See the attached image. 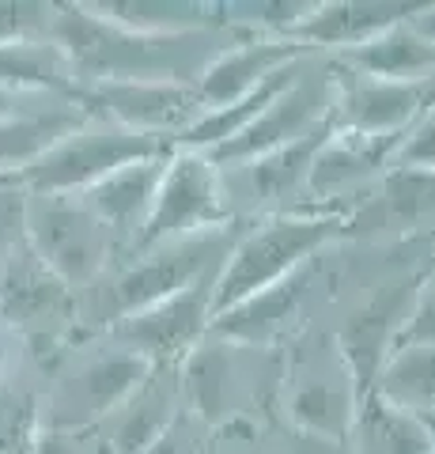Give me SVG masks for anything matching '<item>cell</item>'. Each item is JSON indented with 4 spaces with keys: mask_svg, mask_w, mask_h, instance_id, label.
<instances>
[{
    "mask_svg": "<svg viewBox=\"0 0 435 454\" xmlns=\"http://www.w3.org/2000/svg\"><path fill=\"white\" fill-rule=\"evenodd\" d=\"M228 250L231 235L228 227H220V231H201L140 254H125L95 284L76 292V330L83 337L106 333L110 325H118L136 310H148L216 277Z\"/></svg>",
    "mask_w": 435,
    "mask_h": 454,
    "instance_id": "6da1fadb",
    "label": "cell"
},
{
    "mask_svg": "<svg viewBox=\"0 0 435 454\" xmlns=\"http://www.w3.org/2000/svg\"><path fill=\"white\" fill-rule=\"evenodd\" d=\"M341 231V212H280V216L258 223L250 235L235 239L213 280V318L299 273Z\"/></svg>",
    "mask_w": 435,
    "mask_h": 454,
    "instance_id": "7a4b0ae2",
    "label": "cell"
},
{
    "mask_svg": "<svg viewBox=\"0 0 435 454\" xmlns=\"http://www.w3.org/2000/svg\"><path fill=\"white\" fill-rule=\"evenodd\" d=\"M156 367L110 337L68 348V356L42 387V428L99 432V424L144 382Z\"/></svg>",
    "mask_w": 435,
    "mask_h": 454,
    "instance_id": "3957f363",
    "label": "cell"
},
{
    "mask_svg": "<svg viewBox=\"0 0 435 454\" xmlns=\"http://www.w3.org/2000/svg\"><path fill=\"white\" fill-rule=\"evenodd\" d=\"M167 152H175L171 140L140 137L103 118H83L73 133H65L58 145L42 152L27 170L12 175V182L31 197H80L114 170L140 160H156Z\"/></svg>",
    "mask_w": 435,
    "mask_h": 454,
    "instance_id": "277c9868",
    "label": "cell"
},
{
    "mask_svg": "<svg viewBox=\"0 0 435 454\" xmlns=\"http://www.w3.org/2000/svg\"><path fill=\"white\" fill-rule=\"evenodd\" d=\"M27 247L73 292H83L121 258L118 239L80 197H27Z\"/></svg>",
    "mask_w": 435,
    "mask_h": 454,
    "instance_id": "5b68a950",
    "label": "cell"
},
{
    "mask_svg": "<svg viewBox=\"0 0 435 454\" xmlns=\"http://www.w3.org/2000/svg\"><path fill=\"white\" fill-rule=\"evenodd\" d=\"M228 223H231V212H228V201H223V178L213 167V160L205 152L175 148L163 163L148 220L140 227L129 254L175 243V239H186V235L220 231Z\"/></svg>",
    "mask_w": 435,
    "mask_h": 454,
    "instance_id": "8992f818",
    "label": "cell"
},
{
    "mask_svg": "<svg viewBox=\"0 0 435 454\" xmlns=\"http://www.w3.org/2000/svg\"><path fill=\"white\" fill-rule=\"evenodd\" d=\"M76 106L88 114V118L114 121L129 133L171 140V145L201 114L193 83H178V80L91 83V88H80Z\"/></svg>",
    "mask_w": 435,
    "mask_h": 454,
    "instance_id": "52a82bcc",
    "label": "cell"
},
{
    "mask_svg": "<svg viewBox=\"0 0 435 454\" xmlns=\"http://www.w3.org/2000/svg\"><path fill=\"white\" fill-rule=\"evenodd\" d=\"M213 280L216 277L193 284V288L178 292L148 310H136V315L121 318L118 325H110L103 337L136 352L151 367H178L208 337V325H213Z\"/></svg>",
    "mask_w": 435,
    "mask_h": 454,
    "instance_id": "ba28073f",
    "label": "cell"
},
{
    "mask_svg": "<svg viewBox=\"0 0 435 454\" xmlns=\"http://www.w3.org/2000/svg\"><path fill=\"white\" fill-rule=\"evenodd\" d=\"M431 98H435V83H386L337 68L330 121L337 133L401 140Z\"/></svg>",
    "mask_w": 435,
    "mask_h": 454,
    "instance_id": "9c48e42d",
    "label": "cell"
},
{
    "mask_svg": "<svg viewBox=\"0 0 435 454\" xmlns=\"http://www.w3.org/2000/svg\"><path fill=\"white\" fill-rule=\"evenodd\" d=\"M330 103H333V80L326 83V88H318L315 80L299 76L254 125H250V129H243L235 140H228V145H220V148L205 152V155L213 160L216 170L243 167V163L258 160V155H265V152L284 148V145H291V140L315 133L322 121H330Z\"/></svg>",
    "mask_w": 435,
    "mask_h": 454,
    "instance_id": "30bf717a",
    "label": "cell"
},
{
    "mask_svg": "<svg viewBox=\"0 0 435 454\" xmlns=\"http://www.w3.org/2000/svg\"><path fill=\"white\" fill-rule=\"evenodd\" d=\"M299 57L303 50L291 38H243L235 46L220 50L198 73V80H193V95H198L201 114L238 103L243 95L261 88L276 68L299 61Z\"/></svg>",
    "mask_w": 435,
    "mask_h": 454,
    "instance_id": "8fae6325",
    "label": "cell"
},
{
    "mask_svg": "<svg viewBox=\"0 0 435 454\" xmlns=\"http://www.w3.org/2000/svg\"><path fill=\"white\" fill-rule=\"evenodd\" d=\"M401 140L386 137H353V133H337L322 145L315 155L311 178H307V193H315L318 201H337V197H353L368 186H378L390 175Z\"/></svg>",
    "mask_w": 435,
    "mask_h": 454,
    "instance_id": "7c38bea8",
    "label": "cell"
},
{
    "mask_svg": "<svg viewBox=\"0 0 435 454\" xmlns=\"http://www.w3.org/2000/svg\"><path fill=\"white\" fill-rule=\"evenodd\" d=\"M420 4H405V0H330V4H315V12L307 16L291 42L299 50H333L345 53L353 46H363L368 38L390 31L398 23H409L413 12Z\"/></svg>",
    "mask_w": 435,
    "mask_h": 454,
    "instance_id": "4fadbf2b",
    "label": "cell"
},
{
    "mask_svg": "<svg viewBox=\"0 0 435 454\" xmlns=\"http://www.w3.org/2000/svg\"><path fill=\"white\" fill-rule=\"evenodd\" d=\"M167 155L129 163V167L114 170V175H106L103 182H95L88 193H80V201L88 205L91 216L118 239L121 258L129 254V247L140 235V227H144V220H148V208H151V197H156Z\"/></svg>",
    "mask_w": 435,
    "mask_h": 454,
    "instance_id": "5bb4252c",
    "label": "cell"
},
{
    "mask_svg": "<svg viewBox=\"0 0 435 454\" xmlns=\"http://www.w3.org/2000/svg\"><path fill=\"white\" fill-rule=\"evenodd\" d=\"M167 367H156L125 402L99 424V447L106 454H144L159 435L175 428L178 387L163 375Z\"/></svg>",
    "mask_w": 435,
    "mask_h": 454,
    "instance_id": "9a60e30c",
    "label": "cell"
},
{
    "mask_svg": "<svg viewBox=\"0 0 435 454\" xmlns=\"http://www.w3.org/2000/svg\"><path fill=\"white\" fill-rule=\"evenodd\" d=\"M416 292L413 288H390L383 300H375L371 307H363L353 318V325L345 330V360H348V375H356V402L371 394V382L378 375V367L390 356L394 340L401 333L405 318L413 310Z\"/></svg>",
    "mask_w": 435,
    "mask_h": 454,
    "instance_id": "2e32d148",
    "label": "cell"
},
{
    "mask_svg": "<svg viewBox=\"0 0 435 454\" xmlns=\"http://www.w3.org/2000/svg\"><path fill=\"white\" fill-rule=\"evenodd\" d=\"M311 277V265H303L299 273H291L288 280L273 284L250 300L235 303L231 310H220L208 325V333L228 340V345H243V348H265L273 337L284 333V325L296 318V310L303 303V288Z\"/></svg>",
    "mask_w": 435,
    "mask_h": 454,
    "instance_id": "e0dca14e",
    "label": "cell"
},
{
    "mask_svg": "<svg viewBox=\"0 0 435 454\" xmlns=\"http://www.w3.org/2000/svg\"><path fill=\"white\" fill-rule=\"evenodd\" d=\"M345 73L386 80V83H435V46L424 42L409 23L368 38L363 46L337 53Z\"/></svg>",
    "mask_w": 435,
    "mask_h": 454,
    "instance_id": "ac0fdd59",
    "label": "cell"
},
{
    "mask_svg": "<svg viewBox=\"0 0 435 454\" xmlns=\"http://www.w3.org/2000/svg\"><path fill=\"white\" fill-rule=\"evenodd\" d=\"M345 439V454H428L435 443V424L431 417L405 413L368 394L356 402Z\"/></svg>",
    "mask_w": 435,
    "mask_h": 454,
    "instance_id": "d6986e66",
    "label": "cell"
},
{
    "mask_svg": "<svg viewBox=\"0 0 435 454\" xmlns=\"http://www.w3.org/2000/svg\"><path fill=\"white\" fill-rule=\"evenodd\" d=\"M0 88L31 98H65L76 103L80 83L65 50L53 38H27L0 46Z\"/></svg>",
    "mask_w": 435,
    "mask_h": 454,
    "instance_id": "ffe728a7",
    "label": "cell"
},
{
    "mask_svg": "<svg viewBox=\"0 0 435 454\" xmlns=\"http://www.w3.org/2000/svg\"><path fill=\"white\" fill-rule=\"evenodd\" d=\"M83 8L121 31L151 38L198 35L220 23V8L198 0H83Z\"/></svg>",
    "mask_w": 435,
    "mask_h": 454,
    "instance_id": "44dd1931",
    "label": "cell"
},
{
    "mask_svg": "<svg viewBox=\"0 0 435 454\" xmlns=\"http://www.w3.org/2000/svg\"><path fill=\"white\" fill-rule=\"evenodd\" d=\"M333 137V121H322L315 133H307L299 140H291L284 148H273L258 155V160L243 163L246 186L254 193V201L261 205H288V197H296L307 190V178H311L315 155L322 152V145Z\"/></svg>",
    "mask_w": 435,
    "mask_h": 454,
    "instance_id": "7402d4cb",
    "label": "cell"
},
{
    "mask_svg": "<svg viewBox=\"0 0 435 454\" xmlns=\"http://www.w3.org/2000/svg\"><path fill=\"white\" fill-rule=\"evenodd\" d=\"M371 394L394 409L416 417L435 413V348L431 345H398L378 367Z\"/></svg>",
    "mask_w": 435,
    "mask_h": 454,
    "instance_id": "603a6c76",
    "label": "cell"
},
{
    "mask_svg": "<svg viewBox=\"0 0 435 454\" xmlns=\"http://www.w3.org/2000/svg\"><path fill=\"white\" fill-rule=\"evenodd\" d=\"M88 118L80 106H58L42 114H23V118L0 121V178H12L27 170L46 148H53L65 133Z\"/></svg>",
    "mask_w": 435,
    "mask_h": 454,
    "instance_id": "cb8c5ba5",
    "label": "cell"
},
{
    "mask_svg": "<svg viewBox=\"0 0 435 454\" xmlns=\"http://www.w3.org/2000/svg\"><path fill=\"white\" fill-rule=\"evenodd\" d=\"M182 367V390L193 402V409L205 420H220L231 413V375H235V360H231V345L208 333L198 348L190 352Z\"/></svg>",
    "mask_w": 435,
    "mask_h": 454,
    "instance_id": "d4e9b609",
    "label": "cell"
},
{
    "mask_svg": "<svg viewBox=\"0 0 435 454\" xmlns=\"http://www.w3.org/2000/svg\"><path fill=\"white\" fill-rule=\"evenodd\" d=\"M353 413H356V394L337 387L330 379H311L291 394V420L299 424L303 435H318L345 447Z\"/></svg>",
    "mask_w": 435,
    "mask_h": 454,
    "instance_id": "484cf974",
    "label": "cell"
},
{
    "mask_svg": "<svg viewBox=\"0 0 435 454\" xmlns=\"http://www.w3.org/2000/svg\"><path fill=\"white\" fill-rule=\"evenodd\" d=\"M42 432V387L8 360L0 379V454H31Z\"/></svg>",
    "mask_w": 435,
    "mask_h": 454,
    "instance_id": "4316f807",
    "label": "cell"
},
{
    "mask_svg": "<svg viewBox=\"0 0 435 454\" xmlns=\"http://www.w3.org/2000/svg\"><path fill=\"white\" fill-rule=\"evenodd\" d=\"M220 23L238 27V31H254V38H291L296 27L315 12V0H231L216 4Z\"/></svg>",
    "mask_w": 435,
    "mask_h": 454,
    "instance_id": "83f0119b",
    "label": "cell"
},
{
    "mask_svg": "<svg viewBox=\"0 0 435 454\" xmlns=\"http://www.w3.org/2000/svg\"><path fill=\"white\" fill-rule=\"evenodd\" d=\"M53 12H58V4H38V0H0V46H4V42L50 38Z\"/></svg>",
    "mask_w": 435,
    "mask_h": 454,
    "instance_id": "f1b7e54d",
    "label": "cell"
},
{
    "mask_svg": "<svg viewBox=\"0 0 435 454\" xmlns=\"http://www.w3.org/2000/svg\"><path fill=\"white\" fill-rule=\"evenodd\" d=\"M27 190L0 178V269L27 250Z\"/></svg>",
    "mask_w": 435,
    "mask_h": 454,
    "instance_id": "f546056e",
    "label": "cell"
},
{
    "mask_svg": "<svg viewBox=\"0 0 435 454\" xmlns=\"http://www.w3.org/2000/svg\"><path fill=\"white\" fill-rule=\"evenodd\" d=\"M390 170H424V175H435V98L409 125V133L401 137Z\"/></svg>",
    "mask_w": 435,
    "mask_h": 454,
    "instance_id": "4dcf8cb0",
    "label": "cell"
},
{
    "mask_svg": "<svg viewBox=\"0 0 435 454\" xmlns=\"http://www.w3.org/2000/svg\"><path fill=\"white\" fill-rule=\"evenodd\" d=\"M398 345H431L435 348V277L416 292L413 310H409V318H405V325H401L394 348Z\"/></svg>",
    "mask_w": 435,
    "mask_h": 454,
    "instance_id": "1f68e13d",
    "label": "cell"
},
{
    "mask_svg": "<svg viewBox=\"0 0 435 454\" xmlns=\"http://www.w3.org/2000/svg\"><path fill=\"white\" fill-rule=\"evenodd\" d=\"M95 447H99V435L95 432H53V428H42L31 454H95Z\"/></svg>",
    "mask_w": 435,
    "mask_h": 454,
    "instance_id": "d6a6232c",
    "label": "cell"
},
{
    "mask_svg": "<svg viewBox=\"0 0 435 454\" xmlns=\"http://www.w3.org/2000/svg\"><path fill=\"white\" fill-rule=\"evenodd\" d=\"M58 106H76L65 98H31V95H16L0 88V121L4 118H23V114H42V110H58Z\"/></svg>",
    "mask_w": 435,
    "mask_h": 454,
    "instance_id": "836d02e7",
    "label": "cell"
},
{
    "mask_svg": "<svg viewBox=\"0 0 435 454\" xmlns=\"http://www.w3.org/2000/svg\"><path fill=\"white\" fill-rule=\"evenodd\" d=\"M409 27H413V31L424 38V42H431V46H435V4H420V8L413 12Z\"/></svg>",
    "mask_w": 435,
    "mask_h": 454,
    "instance_id": "e575fe53",
    "label": "cell"
},
{
    "mask_svg": "<svg viewBox=\"0 0 435 454\" xmlns=\"http://www.w3.org/2000/svg\"><path fill=\"white\" fill-rule=\"evenodd\" d=\"M296 454H345L341 443H330V439H318V435H303L296 439Z\"/></svg>",
    "mask_w": 435,
    "mask_h": 454,
    "instance_id": "d590c367",
    "label": "cell"
},
{
    "mask_svg": "<svg viewBox=\"0 0 435 454\" xmlns=\"http://www.w3.org/2000/svg\"><path fill=\"white\" fill-rule=\"evenodd\" d=\"M144 454H178V439H175V428L167 432V435H159L156 443H151Z\"/></svg>",
    "mask_w": 435,
    "mask_h": 454,
    "instance_id": "8d00e7d4",
    "label": "cell"
},
{
    "mask_svg": "<svg viewBox=\"0 0 435 454\" xmlns=\"http://www.w3.org/2000/svg\"><path fill=\"white\" fill-rule=\"evenodd\" d=\"M8 360H12V352L4 348V330H0V379H4V367H8Z\"/></svg>",
    "mask_w": 435,
    "mask_h": 454,
    "instance_id": "74e56055",
    "label": "cell"
},
{
    "mask_svg": "<svg viewBox=\"0 0 435 454\" xmlns=\"http://www.w3.org/2000/svg\"><path fill=\"white\" fill-rule=\"evenodd\" d=\"M95 454H106V450H103V447H95Z\"/></svg>",
    "mask_w": 435,
    "mask_h": 454,
    "instance_id": "f35d334b",
    "label": "cell"
},
{
    "mask_svg": "<svg viewBox=\"0 0 435 454\" xmlns=\"http://www.w3.org/2000/svg\"><path fill=\"white\" fill-rule=\"evenodd\" d=\"M428 454H435V443H431V450H428Z\"/></svg>",
    "mask_w": 435,
    "mask_h": 454,
    "instance_id": "ab89813d",
    "label": "cell"
},
{
    "mask_svg": "<svg viewBox=\"0 0 435 454\" xmlns=\"http://www.w3.org/2000/svg\"><path fill=\"white\" fill-rule=\"evenodd\" d=\"M431 424H435V413H431Z\"/></svg>",
    "mask_w": 435,
    "mask_h": 454,
    "instance_id": "60d3db41",
    "label": "cell"
}]
</instances>
